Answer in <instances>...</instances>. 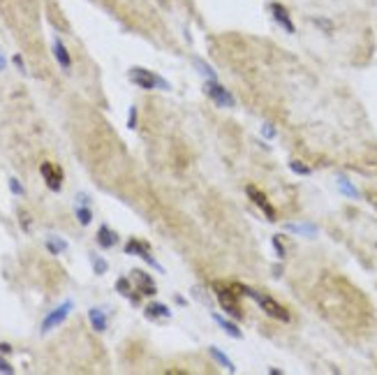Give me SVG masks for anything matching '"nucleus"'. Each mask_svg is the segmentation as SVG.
Returning <instances> with one entry per match:
<instances>
[{
	"label": "nucleus",
	"mask_w": 377,
	"mask_h": 375,
	"mask_svg": "<svg viewBox=\"0 0 377 375\" xmlns=\"http://www.w3.org/2000/svg\"><path fill=\"white\" fill-rule=\"evenodd\" d=\"M0 373H7V375H10V373H14L12 363H10V361H5V359H3V357H0Z\"/></svg>",
	"instance_id": "obj_27"
},
{
	"label": "nucleus",
	"mask_w": 377,
	"mask_h": 375,
	"mask_svg": "<svg viewBox=\"0 0 377 375\" xmlns=\"http://www.w3.org/2000/svg\"><path fill=\"white\" fill-rule=\"evenodd\" d=\"M287 230H292V232H301V234H315V232H317L315 227H312V225H303V227H294V225L289 227V225H287Z\"/></svg>",
	"instance_id": "obj_23"
},
{
	"label": "nucleus",
	"mask_w": 377,
	"mask_h": 375,
	"mask_svg": "<svg viewBox=\"0 0 377 375\" xmlns=\"http://www.w3.org/2000/svg\"><path fill=\"white\" fill-rule=\"evenodd\" d=\"M10 190H12L14 195H19V197H21V195H26V190H24V185H21V181H19V178H10Z\"/></svg>",
	"instance_id": "obj_22"
},
{
	"label": "nucleus",
	"mask_w": 377,
	"mask_h": 375,
	"mask_svg": "<svg viewBox=\"0 0 377 375\" xmlns=\"http://www.w3.org/2000/svg\"><path fill=\"white\" fill-rule=\"evenodd\" d=\"M12 61H14V65L19 67V72H21V74H26V65H24V58H21V56H14Z\"/></svg>",
	"instance_id": "obj_29"
},
{
	"label": "nucleus",
	"mask_w": 377,
	"mask_h": 375,
	"mask_svg": "<svg viewBox=\"0 0 377 375\" xmlns=\"http://www.w3.org/2000/svg\"><path fill=\"white\" fill-rule=\"evenodd\" d=\"M88 320H90V324H93V329H95L97 333L107 331V315H104V310L90 308L88 310Z\"/></svg>",
	"instance_id": "obj_14"
},
{
	"label": "nucleus",
	"mask_w": 377,
	"mask_h": 375,
	"mask_svg": "<svg viewBox=\"0 0 377 375\" xmlns=\"http://www.w3.org/2000/svg\"><path fill=\"white\" fill-rule=\"evenodd\" d=\"M209 352H211V357L216 359V361L220 363L225 370H229V373H236V366H234V361L227 357V354H225V352L220 350V347H216V345H213V347H209Z\"/></svg>",
	"instance_id": "obj_15"
},
{
	"label": "nucleus",
	"mask_w": 377,
	"mask_h": 375,
	"mask_svg": "<svg viewBox=\"0 0 377 375\" xmlns=\"http://www.w3.org/2000/svg\"><path fill=\"white\" fill-rule=\"evenodd\" d=\"M340 190H342V193H347V195H352V197H356V190H354L347 181H340Z\"/></svg>",
	"instance_id": "obj_28"
},
{
	"label": "nucleus",
	"mask_w": 377,
	"mask_h": 375,
	"mask_svg": "<svg viewBox=\"0 0 377 375\" xmlns=\"http://www.w3.org/2000/svg\"><path fill=\"white\" fill-rule=\"evenodd\" d=\"M269 12H271V17H273V21H276V24H280L287 33H296V26H294L292 17H289L287 7H282L280 3H271V5H269Z\"/></svg>",
	"instance_id": "obj_9"
},
{
	"label": "nucleus",
	"mask_w": 377,
	"mask_h": 375,
	"mask_svg": "<svg viewBox=\"0 0 377 375\" xmlns=\"http://www.w3.org/2000/svg\"><path fill=\"white\" fill-rule=\"evenodd\" d=\"M90 262H93V271L97 273V276H102V273H107L109 264L102 257H97V255H90Z\"/></svg>",
	"instance_id": "obj_19"
},
{
	"label": "nucleus",
	"mask_w": 377,
	"mask_h": 375,
	"mask_svg": "<svg viewBox=\"0 0 377 375\" xmlns=\"http://www.w3.org/2000/svg\"><path fill=\"white\" fill-rule=\"evenodd\" d=\"M116 290H118L120 294H125L127 299H130L132 292H134V290H132V283L127 278H118V280H116Z\"/></svg>",
	"instance_id": "obj_20"
},
{
	"label": "nucleus",
	"mask_w": 377,
	"mask_h": 375,
	"mask_svg": "<svg viewBox=\"0 0 377 375\" xmlns=\"http://www.w3.org/2000/svg\"><path fill=\"white\" fill-rule=\"evenodd\" d=\"M54 56H56V61H58V65L63 67V70H70V67H72V58H70L65 44L60 42L58 37L54 40Z\"/></svg>",
	"instance_id": "obj_12"
},
{
	"label": "nucleus",
	"mask_w": 377,
	"mask_h": 375,
	"mask_svg": "<svg viewBox=\"0 0 377 375\" xmlns=\"http://www.w3.org/2000/svg\"><path fill=\"white\" fill-rule=\"evenodd\" d=\"M130 81H132V84H137L139 88H144V91H155V88L171 91V84H169L167 79H162L160 74L150 72V70H146V67H132V70H130Z\"/></svg>",
	"instance_id": "obj_2"
},
{
	"label": "nucleus",
	"mask_w": 377,
	"mask_h": 375,
	"mask_svg": "<svg viewBox=\"0 0 377 375\" xmlns=\"http://www.w3.org/2000/svg\"><path fill=\"white\" fill-rule=\"evenodd\" d=\"M125 253H127V255H137V257H141V260H144L148 266H153V269H157L160 273H164V266H162L160 262H157L153 255H150L148 246H146V243H141L139 239H132V241H127Z\"/></svg>",
	"instance_id": "obj_6"
},
{
	"label": "nucleus",
	"mask_w": 377,
	"mask_h": 375,
	"mask_svg": "<svg viewBox=\"0 0 377 375\" xmlns=\"http://www.w3.org/2000/svg\"><path fill=\"white\" fill-rule=\"evenodd\" d=\"M77 200H79V204H88L90 197H88V195H77Z\"/></svg>",
	"instance_id": "obj_31"
},
{
	"label": "nucleus",
	"mask_w": 377,
	"mask_h": 375,
	"mask_svg": "<svg viewBox=\"0 0 377 375\" xmlns=\"http://www.w3.org/2000/svg\"><path fill=\"white\" fill-rule=\"evenodd\" d=\"M262 134L266 137V139H273V137H276V127H273V125H264L262 127Z\"/></svg>",
	"instance_id": "obj_26"
},
{
	"label": "nucleus",
	"mask_w": 377,
	"mask_h": 375,
	"mask_svg": "<svg viewBox=\"0 0 377 375\" xmlns=\"http://www.w3.org/2000/svg\"><path fill=\"white\" fill-rule=\"evenodd\" d=\"M21 227L28 232V216H26V213H21Z\"/></svg>",
	"instance_id": "obj_32"
},
{
	"label": "nucleus",
	"mask_w": 377,
	"mask_h": 375,
	"mask_svg": "<svg viewBox=\"0 0 377 375\" xmlns=\"http://www.w3.org/2000/svg\"><path fill=\"white\" fill-rule=\"evenodd\" d=\"M127 127H137V107H130V116H127Z\"/></svg>",
	"instance_id": "obj_24"
},
{
	"label": "nucleus",
	"mask_w": 377,
	"mask_h": 375,
	"mask_svg": "<svg viewBox=\"0 0 377 375\" xmlns=\"http://www.w3.org/2000/svg\"><path fill=\"white\" fill-rule=\"evenodd\" d=\"M10 352H12V345L0 343V354H10Z\"/></svg>",
	"instance_id": "obj_30"
},
{
	"label": "nucleus",
	"mask_w": 377,
	"mask_h": 375,
	"mask_svg": "<svg viewBox=\"0 0 377 375\" xmlns=\"http://www.w3.org/2000/svg\"><path fill=\"white\" fill-rule=\"evenodd\" d=\"M289 167H292V169L296 171V174H301V176H308V174H310V169H308V167H305L303 162H299V160H294V162H289Z\"/></svg>",
	"instance_id": "obj_21"
},
{
	"label": "nucleus",
	"mask_w": 377,
	"mask_h": 375,
	"mask_svg": "<svg viewBox=\"0 0 377 375\" xmlns=\"http://www.w3.org/2000/svg\"><path fill=\"white\" fill-rule=\"evenodd\" d=\"M204 91H206V95H209L218 107H227V109L234 107V95L218 81V79H209V81L204 84Z\"/></svg>",
	"instance_id": "obj_3"
},
{
	"label": "nucleus",
	"mask_w": 377,
	"mask_h": 375,
	"mask_svg": "<svg viewBox=\"0 0 377 375\" xmlns=\"http://www.w3.org/2000/svg\"><path fill=\"white\" fill-rule=\"evenodd\" d=\"M132 276H134V280H137V290L132 292V297H130L132 303H139V299H141V297H155L157 287H155V283H153V278H150L148 273L134 271Z\"/></svg>",
	"instance_id": "obj_5"
},
{
	"label": "nucleus",
	"mask_w": 377,
	"mask_h": 375,
	"mask_svg": "<svg viewBox=\"0 0 377 375\" xmlns=\"http://www.w3.org/2000/svg\"><path fill=\"white\" fill-rule=\"evenodd\" d=\"M241 294H246V297L255 299V301H257L259 306L264 308V313H266V315H271V317H276V320H280V322H289L287 308H285V306H280L276 299L266 297V294H262V292H257V290H252V287H246V285H241Z\"/></svg>",
	"instance_id": "obj_1"
},
{
	"label": "nucleus",
	"mask_w": 377,
	"mask_h": 375,
	"mask_svg": "<svg viewBox=\"0 0 377 375\" xmlns=\"http://www.w3.org/2000/svg\"><path fill=\"white\" fill-rule=\"evenodd\" d=\"M116 243H118V234H116L111 227H107V225H102L100 230H97V246L104 250L114 248Z\"/></svg>",
	"instance_id": "obj_10"
},
{
	"label": "nucleus",
	"mask_w": 377,
	"mask_h": 375,
	"mask_svg": "<svg viewBox=\"0 0 377 375\" xmlns=\"http://www.w3.org/2000/svg\"><path fill=\"white\" fill-rule=\"evenodd\" d=\"M192 63H195V67H197V70L204 74V77H209V79H218V77H216V72H213V67H211L206 61H202V58H195V61H192Z\"/></svg>",
	"instance_id": "obj_17"
},
{
	"label": "nucleus",
	"mask_w": 377,
	"mask_h": 375,
	"mask_svg": "<svg viewBox=\"0 0 377 375\" xmlns=\"http://www.w3.org/2000/svg\"><path fill=\"white\" fill-rule=\"evenodd\" d=\"M47 250L51 255H60L63 250H67V243L63 241V239H58V236H49V239H47Z\"/></svg>",
	"instance_id": "obj_16"
},
{
	"label": "nucleus",
	"mask_w": 377,
	"mask_h": 375,
	"mask_svg": "<svg viewBox=\"0 0 377 375\" xmlns=\"http://www.w3.org/2000/svg\"><path fill=\"white\" fill-rule=\"evenodd\" d=\"M246 193H248V197H250V200L255 202V204H257L259 209L264 211V216H266V218H269L271 223H276V209L271 206L269 197H266V195H264L262 190H259V188H255V185H248V188H246Z\"/></svg>",
	"instance_id": "obj_8"
},
{
	"label": "nucleus",
	"mask_w": 377,
	"mask_h": 375,
	"mask_svg": "<svg viewBox=\"0 0 377 375\" xmlns=\"http://www.w3.org/2000/svg\"><path fill=\"white\" fill-rule=\"evenodd\" d=\"M211 317H213V322H216L218 327H220L222 331L227 333V336H232V338H236V340H241V338H243V331H241V329L236 327L234 322L225 320V317H222L220 313H211Z\"/></svg>",
	"instance_id": "obj_11"
},
{
	"label": "nucleus",
	"mask_w": 377,
	"mask_h": 375,
	"mask_svg": "<svg viewBox=\"0 0 377 375\" xmlns=\"http://www.w3.org/2000/svg\"><path fill=\"white\" fill-rule=\"evenodd\" d=\"M146 317H150V320H157V317H164V320H169L171 317V310H169V306H164V303H148L146 306Z\"/></svg>",
	"instance_id": "obj_13"
},
{
	"label": "nucleus",
	"mask_w": 377,
	"mask_h": 375,
	"mask_svg": "<svg viewBox=\"0 0 377 375\" xmlns=\"http://www.w3.org/2000/svg\"><path fill=\"white\" fill-rule=\"evenodd\" d=\"M77 218L81 225H90V220H93V211L88 209V204H81L77 206Z\"/></svg>",
	"instance_id": "obj_18"
},
{
	"label": "nucleus",
	"mask_w": 377,
	"mask_h": 375,
	"mask_svg": "<svg viewBox=\"0 0 377 375\" xmlns=\"http://www.w3.org/2000/svg\"><path fill=\"white\" fill-rule=\"evenodd\" d=\"M5 67H7V61H5V58H3V54H0V72H3Z\"/></svg>",
	"instance_id": "obj_33"
},
{
	"label": "nucleus",
	"mask_w": 377,
	"mask_h": 375,
	"mask_svg": "<svg viewBox=\"0 0 377 375\" xmlns=\"http://www.w3.org/2000/svg\"><path fill=\"white\" fill-rule=\"evenodd\" d=\"M40 171H42L44 183L49 185V190L58 193L60 188H63V169H60L58 164H54V162H42Z\"/></svg>",
	"instance_id": "obj_7"
},
{
	"label": "nucleus",
	"mask_w": 377,
	"mask_h": 375,
	"mask_svg": "<svg viewBox=\"0 0 377 375\" xmlns=\"http://www.w3.org/2000/svg\"><path fill=\"white\" fill-rule=\"evenodd\" d=\"M271 241H273V248H276L278 257H285V248H282V243H280V236H273Z\"/></svg>",
	"instance_id": "obj_25"
},
{
	"label": "nucleus",
	"mask_w": 377,
	"mask_h": 375,
	"mask_svg": "<svg viewBox=\"0 0 377 375\" xmlns=\"http://www.w3.org/2000/svg\"><path fill=\"white\" fill-rule=\"evenodd\" d=\"M72 308H74V301H70V299H67L65 303H60L58 308L51 310V313L44 317V322H42V333H49L51 329L60 327V324L67 320V315L72 313Z\"/></svg>",
	"instance_id": "obj_4"
}]
</instances>
